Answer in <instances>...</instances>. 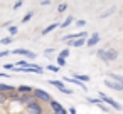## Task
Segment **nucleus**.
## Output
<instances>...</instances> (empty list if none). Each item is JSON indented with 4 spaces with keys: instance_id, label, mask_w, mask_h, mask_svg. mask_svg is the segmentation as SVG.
<instances>
[{
    "instance_id": "obj_1",
    "label": "nucleus",
    "mask_w": 123,
    "mask_h": 114,
    "mask_svg": "<svg viewBox=\"0 0 123 114\" xmlns=\"http://www.w3.org/2000/svg\"><path fill=\"white\" fill-rule=\"evenodd\" d=\"M96 55L103 60V62H106V64H110V62H113V60H116L118 59V50L116 49H98V52H96Z\"/></svg>"
},
{
    "instance_id": "obj_2",
    "label": "nucleus",
    "mask_w": 123,
    "mask_h": 114,
    "mask_svg": "<svg viewBox=\"0 0 123 114\" xmlns=\"http://www.w3.org/2000/svg\"><path fill=\"white\" fill-rule=\"evenodd\" d=\"M32 96H34V99H36L37 102H41L42 106H44V104H49V102L52 101L51 94H49L46 89H41V87L34 89V91H32Z\"/></svg>"
},
{
    "instance_id": "obj_3",
    "label": "nucleus",
    "mask_w": 123,
    "mask_h": 114,
    "mask_svg": "<svg viewBox=\"0 0 123 114\" xmlns=\"http://www.w3.org/2000/svg\"><path fill=\"white\" fill-rule=\"evenodd\" d=\"M98 97H99L106 106H111V109H115V111H118V112L123 111V106H121L118 101H115V99H111L110 96H106L105 92H99V91H98Z\"/></svg>"
},
{
    "instance_id": "obj_4",
    "label": "nucleus",
    "mask_w": 123,
    "mask_h": 114,
    "mask_svg": "<svg viewBox=\"0 0 123 114\" xmlns=\"http://www.w3.org/2000/svg\"><path fill=\"white\" fill-rule=\"evenodd\" d=\"M49 84H51L52 87H56V89H57L59 92H62V94H66V96H73V89H69V87H66L62 81H56V79H49Z\"/></svg>"
},
{
    "instance_id": "obj_5",
    "label": "nucleus",
    "mask_w": 123,
    "mask_h": 114,
    "mask_svg": "<svg viewBox=\"0 0 123 114\" xmlns=\"http://www.w3.org/2000/svg\"><path fill=\"white\" fill-rule=\"evenodd\" d=\"M25 112L27 114H44V106L34 99L29 106H25Z\"/></svg>"
},
{
    "instance_id": "obj_6",
    "label": "nucleus",
    "mask_w": 123,
    "mask_h": 114,
    "mask_svg": "<svg viewBox=\"0 0 123 114\" xmlns=\"http://www.w3.org/2000/svg\"><path fill=\"white\" fill-rule=\"evenodd\" d=\"M103 82H105V86H106L108 89H111V91H116V92H123V86H121L120 82H116V81H111V79H105Z\"/></svg>"
},
{
    "instance_id": "obj_7",
    "label": "nucleus",
    "mask_w": 123,
    "mask_h": 114,
    "mask_svg": "<svg viewBox=\"0 0 123 114\" xmlns=\"http://www.w3.org/2000/svg\"><path fill=\"white\" fill-rule=\"evenodd\" d=\"M99 40H101V39H99V34H98V32L89 34V37H88V40H86V45H88V47H94V45H98Z\"/></svg>"
},
{
    "instance_id": "obj_8",
    "label": "nucleus",
    "mask_w": 123,
    "mask_h": 114,
    "mask_svg": "<svg viewBox=\"0 0 123 114\" xmlns=\"http://www.w3.org/2000/svg\"><path fill=\"white\" fill-rule=\"evenodd\" d=\"M88 37H89V34L84 30V35L83 37H79V39H76L69 47H83V45H86V40H88Z\"/></svg>"
},
{
    "instance_id": "obj_9",
    "label": "nucleus",
    "mask_w": 123,
    "mask_h": 114,
    "mask_svg": "<svg viewBox=\"0 0 123 114\" xmlns=\"http://www.w3.org/2000/svg\"><path fill=\"white\" fill-rule=\"evenodd\" d=\"M32 101H34V96H32V94H19V102H20L24 107L29 106Z\"/></svg>"
},
{
    "instance_id": "obj_10",
    "label": "nucleus",
    "mask_w": 123,
    "mask_h": 114,
    "mask_svg": "<svg viewBox=\"0 0 123 114\" xmlns=\"http://www.w3.org/2000/svg\"><path fill=\"white\" fill-rule=\"evenodd\" d=\"M62 82H69V84H74V86H78V87H81L84 92H88V87L83 84V82H79V81H76V79H73V77H62Z\"/></svg>"
},
{
    "instance_id": "obj_11",
    "label": "nucleus",
    "mask_w": 123,
    "mask_h": 114,
    "mask_svg": "<svg viewBox=\"0 0 123 114\" xmlns=\"http://www.w3.org/2000/svg\"><path fill=\"white\" fill-rule=\"evenodd\" d=\"M15 91H17V94H32L34 87H32V86H25V84H22V86H17Z\"/></svg>"
},
{
    "instance_id": "obj_12",
    "label": "nucleus",
    "mask_w": 123,
    "mask_h": 114,
    "mask_svg": "<svg viewBox=\"0 0 123 114\" xmlns=\"http://www.w3.org/2000/svg\"><path fill=\"white\" fill-rule=\"evenodd\" d=\"M73 79H76V81H79V82H83V84H86V82L91 81V77H89L88 74H78V72L73 74Z\"/></svg>"
},
{
    "instance_id": "obj_13",
    "label": "nucleus",
    "mask_w": 123,
    "mask_h": 114,
    "mask_svg": "<svg viewBox=\"0 0 123 114\" xmlns=\"http://www.w3.org/2000/svg\"><path fill=\"white\" fill-rule=\"evenodd\" d=\"M0 92H4V94H10V92H15V87L10 86V84H4V82H0Z\"/></svg>"
},
{
    "instance_id": "obj_14",
    "label": "nucleus",
    "mask_w": 123,
    "mask_h": 114,
    "mask_svg": "<svg viewBox=\"0 0 123 114\" xmlns=\"http://www.w3.org/2000/svg\"><path fill=\"white\" fill-rule=\"evenodd\" d=\"M108 79L116 81V82H120V84L123 86V76H121V74H116V72H108Z\"/></svg>"
},
{
    "instance_id": "obj_15",
    "label": "nucleus",
    "mask_w": 123,
    "mask_h": 114,
    "mask_svg": "<svg viewBox=\"0 0 123 114\" xmlns=\"http://www.w3.org/2000/svg\"><path fill=\"white\" fill-rule=\"evenodd\" d=\"M59 27V22H54V24H51V25H47L44 30H42V35H47V34H51L52 30H56Z\"/></svg>"
},
{
    "instance_id": "obj_16",
    "label": "nucleus",
    "mask_w": 123,
    "mask_h": 114,
    "mask_svg": "<svg viewBox=\"0 0 123 114\" xmlns=\"http://www.w3.org/2000/svg\"><path fill=\"white\" fill-rule=\"evenodd\" d=\"M73 22H74V17H73V15H69V17H66V20H64V22H61V24H59V27H61V29H66V27H69Z\"/></svg>"
},
{
    "instance_id": "obj_17",
    "label": "nucleus",
    "mask_w": 123,
    "mask_h": 114,
    "mask_svg": "<svg viewBox=\"0 0 123 114\" xmlns=\"http://www.w3.org/2000/svg\"><path fill=\"white\" fill-rule=\"evenodd\" d=\"M116 12V7H111V9H108V10H105L101 15H99V19H106V17H110V15H113Z\"/></svg>"
},
{
    "instance_id": "obj_18",
    "label": "nucleus",
    "mask_w": 123,
    "mask_h": 114,
    "mask_svg": "<svg viewBox=\"0 0 123 114\" xmlns=\"http://www.w3.org/2000/svg\"><path fill=\"white\" fill-rule=\"evenodd\" d=\"M49 107H51V111L54 112L56 109H59V107H62V104H61L59 101H56V99H52V101L49 102Z\"/></svg>"
},
{
    "instance_id": "obj_19",
    "label": "nucleus",
    "mask_w": 123,
    "mask_h": 114,
    "mask_svg": "<svg viewBox=\"0 0 123 114\" xmlns=\"http://www.w3.org/2000/svg\"><path fill=\"white\" fill-rule=\"evenodd\" d=\"M86 101H88L89 104H94V106H101V104H103V101H101L99 97H86Z\"/></svg>"
},
{
    "instance_id": "obj_20",
    "label": "nucleus",
    "mask_w": 123,
    "mask_h": 114,
    "mask_svg": "<svg viewBox=\"0 0 123 114\" xmlns=\"http://www.w3.org/2000/svg\"><path fill=\"white\" fill-rule=\"evenodd\" d=\"M17 34H19V27H17V25H10V27H9V35L14 37V35H17Z\"/></svg>"
},
{
    "instance_id": "obj_21",
    "label": "nucleus",
    "mask_w": 123,
    "mask_h": 114,
    "mask_svg": "<svg viewBox=\"0 0 123 114\" xmlns=\"http://www.w3.org/2000/svg\"><path fill=\"white\" fill-rule=\"evenodd\" d=\"M66 10H68V2H62V4L57 5V14H62V12H66Z\"/></svg>"
},
{
    "instance_id": "obj_22",
    "label": "nucleus",
    "mask_w": 123,
    "mask_h": 114,
    "mask_svg": "<svg viewBox=\"0 0 123 114\" xmlns=\"http://www.w3.org/2000/svg\"><path fill=\"white\" fill-rule=\"evenodd\" d=\"M12 37L10 35H7V37H4V39H0V44H2V45H7V44H12Z\"/></svg>"
},
{
    "instance_id": "obj_23",
    "label": "nucleus",
    "mask_w": 123,
    "mask_h": 114,
    "mask_svg": "<svg viewBox=\"0 0 123 114\" xmlns=\"http://www.w3.org/2000/svg\"><path fill=\"white\" fill-rule=\"evenodd\" d=\"M32 17H34V12H27V14H25V15L22 17V24H25V22H29V20H31Z\"/></svg>"
},
{
    "instance_id": "obj_24",
    "label": "nucleus",
    "mask_w": 123,
    "mask_h": 114,
    "mask_svg": "<svg viewBox=\"0 0 123 114\" xmlns=\"http://www.w3.org/2000/svg\"><path fill=\"white\" fill-rule=\"evenodd\" d=\"M12 54H15V55H25L27 54V49H15V50H12Z\"/></svg>"
},
{
    "instance_id": "obj_25",
    "label": "nucleus",
    "mask_w": 123,
    "mask_h": 114,
    "mask_svg": "<svg viewBox=\"0 0 123 114\" xmlns=\"http://www.w3.org/2000/svg\"><path fill=\"white\" fill-rule=\"evenodd\" d=\"M7 101H9L7 94H4V92H0V106H4V104H7Z\"/></svg>"
},
{
    "instance_id": "obj_26",
    "label": "nucleus",
    "mask_w": 123,
    "mask_h": 114,
    "mask_svg": "<svg viewBox=\"0 0 123 114\" xmlns=\"http://www.w3.org/2000/svg\"><path fill=\"white\" fill-rule=\"evenodd\" d=\"M46 67H47V69H49L51 72H56V74H57V72L61 71V67H59V65H52V64H49V65H46Z\"/></svg>"
},
{
    "instance_id": "obj_27",
    "label": "nucleus",
    "mask_w": 123,
    "mask_h": 114,
    "mask_svg": "<svg viewBox=\"0 0 123 114\" xmlns=\"http://www.w3.org/2000/svg\"><path fill=\"white\" fill-rule=\"evenodd\" d=\"M69 54H71V50H69V49H64V50H61V52H59V57L66 59V57H68Z\"/></svg>"
},
{
    "instance_id": "obj_28",
    "label": "nucleus",
    "mask_w": 123,
    "mask_h": 114,
    "mask_svg": "<svg viewBox=\"0 0 123 114\" xmlns=\"http://www.w3.org/2000/svg\"><path fill=\"white\" fill-rule=\"evenodd\" d=\"M25 57H27V60H34V59H36L37 55H36V52H31V50H27Z\"/></svg>"
},
{
    "instance_id": "obj_29",
    "label": "nucleus",
    "mask_w": 123,
    "mask_h": 114,
    "mask_svg": "<svg viewBox=\"0 0 123 114\" xmlns=\"http://www.w3.org/2000/svg\"><path fill=\"white\" fill-rule=\"evenodd\" d=\"M52 114H68V109H64V107H59V109H56Z\"/></svg>"
},
{
    "instance_id": "obj_30",
    "label": "nucleus",
    "mask_w": 123,
    "mask_h": 114,
    "mask_svg": "<svg viewBox=\"0 0 123 114\" xmlns=\"http://www.w3.org/2000/svg\"><path fill=\"white\" fill-rule=\"evenodd\" d=\"M74 24H76V27H84L86 20H74Z\"/></svg>"
},
{
    "instance_id": "obj_31",
    "label": "nucleus",
    "mask_w": 123,
    "mask_h": 114,
    "mask_svg": "<svg viewBox=\"0 0 123 114\" xmlns=\"http://www.w3.org/2000/svg\"><path fill=\"white\" fill-rule=\"evenodd\" d=\"M52 52H56V50H54V49H46V50H44V55H46V57H51Z\"/></svg>"
},
{
    "instance_id": "obj_32",
    "label": "nucleus",
    "mask_w": 123,
    "mask_h": 114,
    "mask_svg": "<svg viewBox=\"0 0 123 114\" xmlns=\"http://www.w3.org/2000/svg\"><path fill=\"white\" fill-rule=\"evenodd\" d=\"M57 64H59V67L66 65V59H62V57H59V55H57Z\"/></svg>"
},
{
    "instance_id": "obj_33",
    "label": "nucleus",
    "mask_w": 123,
    "mask_h": 114,
    "mask_svg": "<svg viewBox=\"0 0 123 114\" xmlns=\"http://www.w3.org/2000/svg\"><path fill=\"white\" fill-rule=\"evenodd\" d=\"M14 67H15V64H10V62L4 65V69H5V71H14Z\"/></svg>"
},
{
    "instance_id": "obj_34",
    "label": "nucleus",
    "mask_w": 123,
    "mask_h": 114,
    "mask_svg": "<svg viewBox=\"0 0 123 114\" xmlns=\"http://www.w3.org/2000/svg\"><path fill=\"white\" fill-rule=\"evenodd\" d=\"M9 54H12V50H2V52H0V59H4V57H7Z\"/></svg>"
},
{
    "instance_id": "obj_35",
    "label": "nucleus",
    "mask_w": 123,
    "mask_h": 114,
    "mask_svg": "<svg viewBox=\"0 0 123 114\" xmlns=\"http://www.w3.org/2000/svg\"><path fill=\"white\" fill-rule=\"evenodd\" d=\"M22 5H24V2H15V4H14V10H19Z\"/></svg>"
},
{
    "instance_id": "obj_36",
    "label": "nucleus",
    "mask_w": 123,
    "mask_h": 114,
    "mask_svg": "<svg viewBox=\"0 0 123 114\" xmlns=\"http://www.w3.org/2000/svg\"><path fill=\"white\" fill-rule=\"evenodd\" d=\"M10 25H12V22H10V20H7V22H4V24H2V27H4V29H9Z\"/></svg>"
},
{
    "instance_id": "obj_37",
    "label": "nucleus",
    "mask_w": 123,
    "mask_h": 114,
    "mask_svg": "<svg viewBox=\"0 0 123 114\" xmlns=\"http://www.w3.org/2000/svg\"><path fill=\"white\" fill-rule=\"evenodd\" d=\"M68 114H78L76 107H69V109H68Z\"/></svg>"
},
{
    "instance_id": "obj_38",
    "label": "nucleus",
    "mask_w": 123,
    "mask_h": 114,
    "mask_svg": "<svg viewBox=\"0 0 123 114\" xmlns=\"http://www.w3.org/2000/svg\"><path fill=\"white\" fill-rule=\"evenodd\" d=\"M41 5H42V7H49V5H51V2H49V0H42Z\"/></svg>"
},
{
    "instance_id": "obj_39",
    "label": "nucleus",
    "mask_w": 123,
    "mask_h": 114,
    "mask_svg": "<svg viewBox=\"0 0 123 114\" xmlns=\"http://www.w3.org/2000/svg\"><path fill=\"white\" fill-rule=\"evenodd\" d=\"M0 77H9V74L7 72H0Z\"/></svg>"
}]
</instances>
